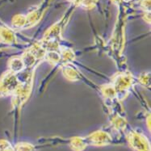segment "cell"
<instances>
[{"mask_svg":"<svg viewBox=\"0 0 151 151\" xmlns=\"http://www.w3.org/2000/svg\"><path fill=\"white\" fill-rule=\"evenodd\" d=\"M126 1H129V0H126Z\"/></svg>","mask_w":151,"mask_h":151,"instance_id":"1","label":"cell"}]
</instances>
